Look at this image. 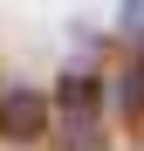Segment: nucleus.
I'll list each match as a JSON object with an SVG mask.
<instances>
[{
	"label": "nucleus",
	"mask_w": 144,
	"mask_h": 151,
	"mask_svg": "<svg viewBox=\"0 0 144 151\" xmlns=\"http://www.w3.org/2000/svg\"><path fill=\"white\" fill-rule=\"evenodd\" d=\"M55 137L69 151H103V83L96 76H69L55 89Z\"/></svg>",
	"instance_id": "nucleus-1"
},
{
	"label": "nucleus",
	"mask_w": 144,
	"mask_h": 151,
	"mask_svg": "<svg viewBox=\"0 0 144 151\" xmlns=\"http://www.w3.org/2000/svg\"><path fill=\"white\" fill-rule=\"evenodd\" d=\"M48 124H55V103L34 89H0V137H14V144H34L48 137Z\"/></svg>",
	"instance_id": "nucleus-2"
}]
</instances>
